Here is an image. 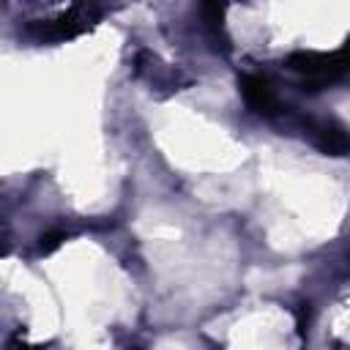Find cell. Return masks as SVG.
Masks as SVG:
<instances>
[{
	"label": "cell",
	"mask_w": 350,
	"mask_h": 350,
	"mask_svg": "<svg viewBox=\"0 0 350 350\" xmlns=\"http://www.w3.org/2000/svg\"><path fill=\"white\" fill-rule=\"evenodd\" d=\"M284 66L304 77L301 88L309 93L331 88L350 77V36L336 52H293Z\"/></svg>",
	"instance_id": "cell-1"
},
{
	"label": "cell",
	"mask_w": 350,
	"mask_h": 350,
	"mask_svg": "<svg viewBox=\"0 0 350 350\" xmlns=\"http://www.w3.org/2000/svg\"><path fill=\"white\" fill-rule=\"evenodd\" d=\"M238 90L246 101V107L254 112V115H262V118H273L279 115V98L271 88V82L260 74H241L238 77Z\"/></svg>",
	"instance_id": "cell-2"
},
{
	"label": "cell",
	"mask_w": 350,
	"mask_h": 350,
	"mask_svg": "<svg viewBox=\"0 0 350 350\" xmlns=\"http://www.w3.org/2000/svg\"><path fill=\"white\" fill-rule=\"evenodd\" d=\"M312 142L325 156H350V131L336 120L309 123Z\"/></svg>",
	"instance_id": "cell-3"
},
{
	"label": "cell",
	"mask_w": 350,
	"mask_h": 350,
	"mask_svg": "<svg viewBox=\"0 0 350 350\" xmlns=\"http://www.w3.org/2000/svg\"><path fill=\"white\" fill-rule=\"evenodd\" d=\"M227 3L230 0H200L202 19H205V25L213 33H221L224 30V8H227Z\"/></svg>",
	"instance_id": "cell-4"
},
{
	"label": "cell",
	"mask_w": 350,
	"mask_h": 350,
	"mask_svg": "<svg viewBox=\"0 0 350 350\" xmlns=\"http://www.w3.org/2000/svg\"><path fill=\"white\" fill-rule=\"evenodd\" d=\"M66 238H68V232H63V230H46V232L38 238V252H41V254H52L55 249L63 246Z\"/></svg>",
	"instance_id": "cell-5"
},
{
	"label": "cell",
	"mask_w": 350,
	"mask_h": 350,
	"mask_svg": "<svg viewBox=\"0 0 350 350\" xmlns=\"http://www.w3.org/2000/svg\"><path fill=\"white\" fill-rule=\"evenodd\" d=\"M306 325H309V304H298V334L306 336Z\"/></svg>",
	"instance_id": "cell-6"
}]
</instances>
